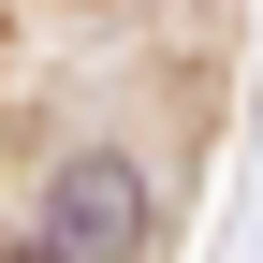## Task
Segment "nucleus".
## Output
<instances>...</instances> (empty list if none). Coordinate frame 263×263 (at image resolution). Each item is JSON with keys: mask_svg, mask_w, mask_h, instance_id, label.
Instances as JSON below:
<instances>
[{"mask_svg": "<svg viewBox=\"0 0 263 263\" xmlns=\"http://www.w3.org/2000/svg\"><path fill=\"white\" fill-rule=\"evenodd\" d=\"M132 234H146V190H132L117 161H73V176H59V263H117Z\"/></svg>", "mask_w": 263, "mask_h": 263, "instance_id": "nucleus-1", "label": "nucleus"}, {"mask_svg": "<svg viewBox=\"0 0 263 263\" xmlns=\"http://www.w3.org/2000/svg\"><path fill=\"white\" fill-rule=\"evenodd\" d=\"M0 263H59V249H0Z\"/></svg>", "mask_w": 263, "mask_h": 263, "instance_id": "nucleus-2", "label": "nucleus"}]
</instances>
